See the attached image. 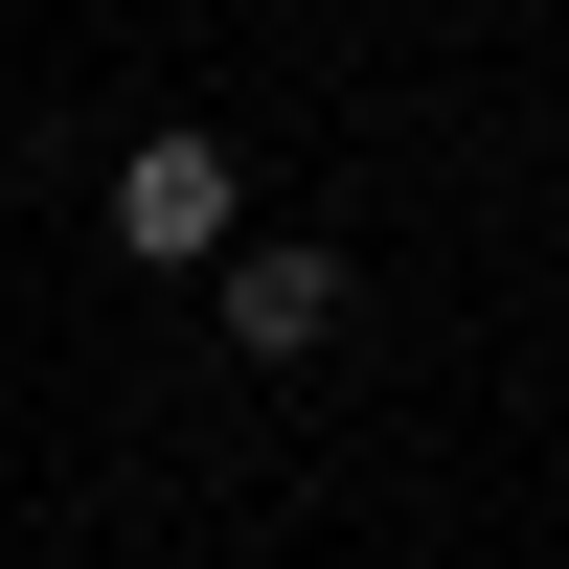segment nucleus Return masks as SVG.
I'll return each mask as SVG.
<instances>
[{
    "mask_svg": "<svg viewBox=\"0 0 569 569\" xmlns=\"http://www.w3.org/2000/svg\"><path fill=\"white\" fill-rule=\"evenodd\" d=\"M114 251H228V137H137V160H114Z\"/></svg>",
    "mask_w": 569,
    "mask_h": 569,
    "instance_id": "1",
    "label": "nucleus"
},
{
    "mask_svg": "<svg viewBox=\"0 0 569 569\" xmlns=\"http://www.w3.org/2000/svg\"><path fill=\"white\" fill-rule=\"evenodd\" d=\"M228 342H251V365H319V342H342V251H228Z\"/></svg>",
    "mask_w": 569,
    "mask_h": 569,
    "instance_id": "2",
    "label": "nucleus"
}]
</instances>
